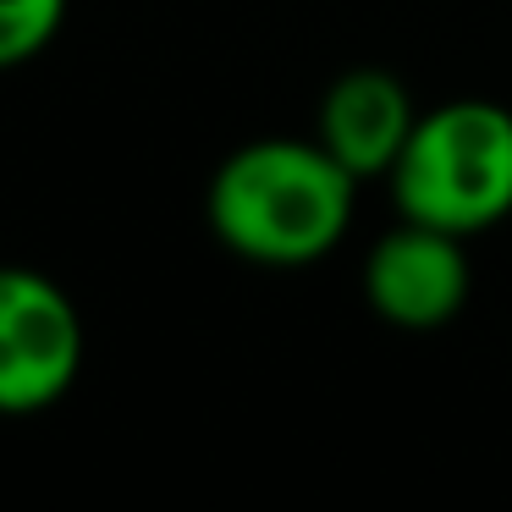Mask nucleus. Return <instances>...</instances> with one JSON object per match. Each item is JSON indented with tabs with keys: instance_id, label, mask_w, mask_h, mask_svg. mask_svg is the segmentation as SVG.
I'll return each mask as SVG.
<instances>
[{
	"instance_id": "1",
	"label": "nucleus",
	"mask_w": 512,
	"mask_h": 512,
	"mask_svg": "<svg viewBox=\"0 0 512 512\" xmlns=\"http://www.w3.org/2000/svg\"><path fill=\"white\" fill-rule=\"evenodd\" d=\"M358 215V177L320 138H254L215 166L204 221L232 259L303 270L342 248Z\"/></svg>"
},
{
	"instance_id": "2",
	"label": "nucleus",
	"mask_w": 512,
	"mask_h": 512,
	"mask_svg": "<svg viewBox=\"0 0 512 512\" xmlns=\"http://www.w3.org/2000/svg\"><path fill=\"white\" fill-rule=\"evenodd\" d=\"M397 215L479 237L512 215V111L496 100H446L419 111L386 177Z\"/></svg>"
},
{
	"instance_id": "3",
	"label": "nucleus",
	"mask_w": 512,
	"mask_h": 512,
	"mask_svg": "<svg viewBox=\"0 0 512 512\" xmlns=\"http://www.w3.org/2000/svg\"><path fill=\"white\" fill-rule=\"evenodd\" d=\"M83 375V314L61 281L0 265V413H45Z\"/></svg>"
},
{
	"instance_id": "4",
	"label": "nucleus",
	"mask_w": 512,
	"mask_h": 512,
	"mask_svg": "<svg viewBox=\"0 0 512 512\" xmlns=\"http://www.w3.org/2000/svg\"><path fill=\"white\" fill-rule=\"evenodd\" d=\"M468 237L402 215L364 254V303L397 331H441L474 292Z\"/></svg>"
},
{
	"instance_id": "5",
	"label": "nucleus",
	"mask_w": 512,
	"mask_h": 512,
	"mask_svg": "<svg viewBox=\"0 0 512 512\" xmlns=\"http://www.w3.org/2000/svg\"><path fill=\"white\" fill-rule=\"evenodd\" d=\"M419 100L391 67H347L325 83L314 138L353 171L358 182H386L402 144L413 138Z\"/></svg>"
},
{
	"instance_id": "6",
	"label": "nucleus",
	"mask_w": 512,
	"mask_h": 512,
	"mask_svg": "<svg viewBox=\"0 0 512 512\" xmlns=\"http://www.w3.org/2000/svg\"><path fill=\"white\" fill-rule=\"evenodd\" d=\"M67 23V0H0V72L34 61Z\"/></svg>"
}]
</instances>
